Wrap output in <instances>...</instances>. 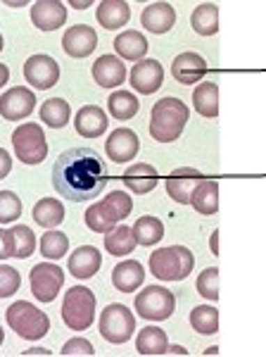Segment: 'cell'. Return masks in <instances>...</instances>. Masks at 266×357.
Instances as JSON below:
<instances>
[{"mask_svg":"<svg viewBox=\"0 0 266 357\" xmlns=\"http://www.w3.org/2000/svg\"><path fill=\"white\" fill-rule=\"evenodd\" d=\"M176 310V298L164 286H148L136 296V312L148 321H164Z\"/></svg>","mask_w":266,"mask_h":357,"instance_id":"9c48e42d","label":"cell"},{"mask_svg":"<svg viewBox=\"0 0 266 357\" xmlns=\"http://www.w3.org/2000/svg\"><path fill=\"white\" fill-rule=\"evenodd\" d=\"M141 24L150 33H166L176 24V10L169 3H150L141 13Z\"/></svg>","mask_w":266,"mask_h":357,"instance_id":"ffe728a7","label":"cell"},{"mask_svg":"<svg viewBox=\"0 0 266 357\" xmlns=\"http://www.w3.org/2000/svg\"><path fill=\"white\" fill-rule=\"evenodd\" d=\"M62 48L69 57H88L97 48L95 29L88 24L69 26L65 36H62Z\"/></svg>","mask_w":266,"mask_h":357,"instance_id":"5bb4252c","label":"cell"},{"mask_svg":"<svg viewBox=\"0 0 266 357\" xmlns=\"http://www.w3.org/2000/svg\"><path fill=\"white\" fill-rule=\"evenodd\" d=\"M109 181L105 160L93 148H72L62 153L53 167V186L62 198L86 203L97 198Z\"/></svg>","mask_w":266,"mask_h":357,"instance_id":"6da1fadb","label":"cell"},{"mask_svg":"<svg viewBox=\"0 0 266 357\" xmlns=\"http://www.w3.org/2000/svg\"><path fill=\"white\" fill-rule=\"evenodd\" d=\"M114 50L124 57V60L131 62H141L148 53V38L143 36L141 31H121L117 38H114Z\"/></svg>","mask_w":266,"mask_h":357,"instance_id":"484cf974","label":"cell"},{"mask_svg":"<svg viewBox=\"0 0 266 357\" xmlns=\"http://www.w3.org/2000/svg\"><path fill=\"white\" fill-rule=\"evenodd\" d=\"M93 79L102 89H117L126 79V65L114 55H102L93 65Z\"/></svg>","mask_w":266,"mask_h":357,"instance_id":"44dd1931","label":"cell"},{"mask_svg":"<svg viewBox=\"0 0 266 357\" xmlns=\"http://www.w3.org/2000/svg\"><path fill=\"white\" fill-rule=\"evenodd\" d=\"M190 117L188 105L181 98L166 96L155 102L150 112V136L157 143H171L186 129V122Z\"/></svg>","mask_w":266,"mask_h":357,"instance_id":"7a4b0ae2","label":"cell"},{"mask_svg":"<svg viewBox=\"0 0 266 357\" xmlns=\"http://www.w3.org/2000/svg\"><path fill=\"white\" fill-rule=\"evenodd\" d=\"M5 48V41H3V36H0V50H3Z\"/></svg>","mask_w":266,"mask_h":357,"instance_id":"f5cc1de1","label":"cell"},{"mask_svg":"<svg viewBox=\"0 0 266 357\" xmlns=\"http://www.w3.org/2000/svg\"><path fill=\"white\" fill-rule=\"evenodd\" d=\"M212 250H214V255H219V231L212 234Z\"/></svg>","mask_w":266,"mask_h":357,"instance_id":"c3c4849f","label":"cell"},{"mask_svg":"<svg viewBox=\"0 0 266 357\" xmlns=\"http://www.w3.org/2000/svg\"><path fill=\"white\" fill-rule=\"evenodd\" d=\"M24 79L38 91H48L60 82V65L50 55H31L24 62Z\"/></svg>","mask_w":266,"mask_h":357,"instance_id":"8fae6325","label":"cell"},{"mask_svg":"<svg viewBox=\"0 0 266 357\" xmlns=\"http://www.w3.org/2000/svg\"><path fill=\"white\" fill-rule=\"evenodd\" d=\"M95 17L100 22V26H105L107 31H117L131 20V8L124 0H102L95 10Z\"/></svg>","mask_w":266,"mask_h":357,"instance_id":"603a6c76","label":"cell"},{"mask_svg":"<svg viewBox=\"0 0 266 357\" xmlns=\"http://www.w3.org/2000/svg\"><path fill=\"white\" fill-rule=\"evenodd\" d=\"M33 222L45 229L60 227V224L65 222V205L57 198H40L38 203L33 205Z\"/></svg>","mask_w":266,"mask_h":357,"instance_id":"83f0119b","label":"cell"},{"mask_svg":"<svg viewBox=\"0 0 266 357\" xmlns=\"http://www.w3.org/2000/svg\"><path fill=\"white\" fill-rule=\"evenodd\" d=\"M107 107L114 119L126 122V119H131L138 114V110H141V100H138L131 91H114V93L107 98Z\"/></svg>","mask_w":266,"mask_h":357,"instance_id":"f546056e","label":"cell"},{"mask_svg":"<svg viewBox=\"0 0 266 357\" xmlns=\"http://www.w3.org/2000/svg\"><path fill=\"white\" fill-rule=\"evenodd\" d=\"M141 151V138L136 136V131L126 129V126H119L112 134L107 136L105 141V153L112 162H129Z\"/></svg>","mask_w":266,"mask_h":357,"instance_id":"4fadbf2b","label":"cell"},{"mask_svg":"<svg viewBox=\"0 0 266 357\" xmlns=\"http://www.w3.org/2000/svg\"><path fill=\"white\" fill-rule=\"evenodd\" d=\"M13 146L19 162L24 165H40L48 155V141H45L43 129L33 122L17 126L13 131Z\"/></svg>","mask_w":266,"mask_h":357,"instance_id":"52a82bcc","label":"cell"},{"mask_svg":"<svg viewBox=\"0 0 266 357\" xmlns=\"http://www.w3.org/2000/svg\"><path fill=\"white\" fill-rule=\"evenodd\" d=\"M74 126L84 138H97L107 131V114L97 105H86L77 112Z\"/></svg>","mask_w":266,"mask_h":357,"instance_id":"cb8c5ba5","label":"cell"},{"mask_svg":"<svg viewBox=\"0 0 266 357\" xmlns=\"http://www.w3.org/2000/svg\"><path fill=\"white\" fill-rule=\"evenodd\" d=\"M133 210V198L124 191H112L105 200L91 205L86 210V227L95 234H107L114 229V224L126 220Z\"/></svg>","mask_w":266,"mask_h":357,"instance_id":"3957f363","label":"cell"},{"mask_svg":"<svg viewBox=\"0 0 266 357\" xmlns=\"http://www.w3.org/2000/svg\"><path fill=\"white\" fill-rule=\"evenodd\" d=\"M72 8H77V10H86V8H91V0H86V3H79V0H72Z\"/></svg>","mask_w":266,"mask_h":357,"instance_id":"681fc988","label":"cell"},{"mask_svg":"<svg viewBox=\"0 0 266 357\" xmlns=\"http://www.w3.org/2000/svg\"><path fill=\"white\" fill-rule=\"evenodd\" d=\"M198 293L207 301H219V269L217 267H207L205 272L198 276Z\"/></svg>","mask_w":266,"mask_h":357,"instance_id":"f35d334b","label":"cell"},{"mask_svg":"<svg viewBox=\"0 0 266 357\" xmlns=\"http://www.w3.org/2000/svg\"><path fill=\"white\" fill-rule=\"evenodd\" d=\"M193 107L202 117H217L219 114V86L214 82L200 84L193 91Z\"/></svg>","mask_w":266,"mask_h":357,"instance_id":"1f68e13d","label":"cell"},{"mask_svg":"<svg viewBox=\"0 0 266 357\" xmlns=\"http://www.w3.org/2000/svg\"><path fill=\"white\" fill-rule=\"evenodd\" d=\"M69 117H72V107H69V102L62 100V98H48V100L40 105V119H43L50 129H62V126H67Z\"/></svg>","mask_w":266,"mask_h":357,"instance_id":"d6a6232c","label":"cell"},{"mask_svg":"<svg viewBox=\"0 0 266 357\" xmlns=\"http://www.w3.org/2000/svg\"><path fill=\"white\" fill-rule=\"evenodd\" d=\"M166 353H169V355H188V350L181 348V345H169V348H166Z\"/></svg>","mask_w":266,"mask_h":357,"instance_id":"bcb514c9","label":"cell"},{"mask_svg":"<svg viewBox=\"0 0 266 357\" xmlns=\"http://www.w3.org/2000/svg\"><path fill=\"white\" fill-rule=\"evenodd\" d=\"M24 355H26V357H29V355H50V350H45V348H31V350H26Z\"/></svg>","mask_w":266,"mask_h":357,"instance_id":"7dc6e473","label":"cell"},{"mask_svg":"<svg viewBox=\"0 0 266 357\" xmlns=\"http://www.w3.org/2000/svg\"><path fill=\"white\" fill-rule=\"evenodd\" d=\"M217 353H219L217 345H214V348H207V350H205V355H217Z\"/></svg>","mask_w":266,"mask_h":357,"instance_id":"f907efd6","label":"cell"},{"mask_svg":"<svg viewBox=\"0 0 266 357\" xmlns=\"http://www.w3.org/2000/svg\"><path fill=\"white\" fill-rule=\"evenodd\" d=\"M166 348H169V341H166L164 329H159V326H146L136 338V350L141 355L157 357V355H164Z\"/></svg>","mask_w":266,"mask_h":357,"instance_id":"4316f807","label":"cell"},{"mask_svg":"<svg viewBox=\"0 0 266 357\" xmlns=\"http://www.w3.org/2000/svg\"><path fill=\"white\" fill-rule=\"evenodd\" d=\"M69 250V238L62 231H48L40 236V255L48 260H60Z\"/></svg>","mask_w":266,"mask_h":357,"instance_id":"8d00e7d4","label":"cell"},{"mask_svg":"<svg viewBox=\"0 0 266 357\" xmlns=\"http://www.w3.org/2000/svg\"><path fill=\"white\" fill-rule=\"evenodd\" d=\"M60 355L65 357H74V355H95V348L91 345V341H86V338H72V341H67L62 345Z\"/></svg>","mask_w":266,"mask_h":357,"instance_id":"b9f144b4","label":"cell"},{"mask_svg":"<svg viewBox=\"0 0 266 357\" xmlns=\"http://www.w3.org/2000/svg\"><path fill=\"white\" fill-rule=\"evenodd\" d=\"M190 26L200 36H214L219 31V8L214 3H202L190 17Z\"/></svg>","mask_w":266,"mask_h":357,"instance_id":"4dcf8cb0","label":"cell"},{"mask_svg":"<svg viewBox=\"0 0 266 357\" xmlns=\"http://www.w3.org/2000/svg\"><path fill=\"white\" fill-rule=\"evenodd\" d=\"M3 341H5V331H3V326H0V345H3Z\"/></svg>","mask_w":266,"mask_h":357,"instance_id":"816d5d0a","label":"cell"},{"mask_svg":"<svg viewBox=\"0 0 266 357\" xmlns=\"http://www.w3.org/2000/svg\"><path fill=\"white\" fill-rule=\"evenodd\" d=\"M143 281H146V272L138 260H124L112 269V284L119 293H136Z\"/></svg>","mask_w":266,"mask_h":357,"instance_id":"7402d4cb","label":"cell"},{"mask_svg":"<svg viewBox=\"0 0 266 357\" xmlns=\"http://www.w3.org/2000/svg\"><path fill=\"white\" fill-rule=\"evenodd\" d=\"M136 331V317L126 305L112 303L100 312V333L107 343H126Z\"/></svg>","mask_w":266,"mask_h":357,"instance_id":"ba28073f","label":"cell"},{"mask_svg":"<svg viewBox=\"0 0 266 357\" xmlns=\"http://www.w3.org/2000/svg\"><path fill=\"white\" fill-rule=\"evenodd\" d=\"M8 257H15V236L13 231L0 229V260H8Z\"/></svg>","mask_w":266,"mask_h":357,"instance_id":"7bdbcfd3","label":"cell"},{"mask_svg":"<svg viewBox=\"0 0 266 357\" xmlns=\"http://www.w3.org/2000/svg\"><path fill=\"white\" fill-rule=\"evenodd\" d=\"M10 231L15 236V257L26 260L29 255H33V250H36V236H33L31 229L26 224H17Z\"/></svg>","mask_w":266,"mask_h":357,"instance_id":"74e56055","label":"cell"},{"mask_svg":"<svg viewBox=\"0 0 266 357\" xmlns=\"http://www.w3.org/2000/svg\"><path fill=\"white\" fill-rule=\"evenodd\" d=\"M8 79H10V69L5 67V65H0V89L8 84Z\"/></svg>","mask_w":266,"mask_h":357,"instance_id":"f6af8a7d","label":"cell"},{"mask_svg":"<svg viewBox=\"0 0 266 357\" xmlns=\"http://www.w3.org/2000/svg\"><path fill=\"white\" fill-rule=\"evenodd\" d=\"M13 172V158L5 148H0V178H5Z\"/></svg>","mask_w":266,"mask_h":357,"instance_id":"ee69618b","label":"cell"},{"mask_svg":"<svg viewBox=\"0 0 266 357\" xmlns=\"http://www.w3.org/2000/svg\"><path fill=\"white\" fill-rule=\"evenodd\" d=\"M133 238L138 245H157L164 238V224L157 217H141L133 224Z\"/></svg>","mask_w":266,"mask_h":357,"instance_id":"836d02e7","label":"cell"},{"mask_svg":"<svg viewBox=\"0 0 266 357\" xmlns=\"http://www.w3.org/2000/svg\"><path fill=\"white\" fill-rule=\"evenodd\" d=\"M102 267V255L95 245H81L69 255V274L74 279H91Z\"/></svg>","mask_w":266,"mask_h":357,"instance_id":"d6986e66","label":"cell"},{"mask_svg":"<svg viewBox=\"0 0 266 357\" xmlns=\"http://www.w3.org/2000/svg\"><path fill=\"white\" fill-rule=\"evenodd\" d=\"M190 205L200 212V215H214L219 210V183L210 181V178H202L198 188L193 191V200Z\"/></svg>","mask_w":266,"mask_h":357,"instance_id":"f1b7e54d","label":"cell"},{"mask_svg":"<svg viewBox=\"0 0 266 357\" xmlns=\"http://www.w3.org/2000/svg\"><path fill=\"white\" fill-rule=\"evenodd\" d=\"M124 183L133 193H141V195L150 193L157 186V169L146 162L131 165V167H126V172H124Z\"/></svg>","mask_w":266,"mask_h":357,"instance_id":"d4e9b609","label":"cell"},{"mask_svg":"<svg viewBox=\"0 0 266 357\" xmlns=\"http://www.w3.org/2000/svg\"><path fill=\"white\" fill-rule=\"evenodd\" d=\"M202 181V174L193 167H181V169L171 172V176L166 178V191L176 203L190 205L193 200V191L198 188V183Z\"/></svg>","mask_w":266,"mask_h":357,"instance_id":"2e32d148","label":"cell"},{"mask_svg":"<svg viewBox=\"0 0 266 357\" xmlns=\"http://www.w3.org/2000/svg\"><path fill=\"white\" fill-rule=\"evenodd\" d=\"M65 286V272L53 262H40L31 269V293L38 303H53Z\"/></svg>","mask_w":266,"mask_h":357,"instance_id":"30bf717a","label":"cell"},{"mask_svg":"<svg viewBox=\"0 0 266 357\" xmlns=\"http://www.w3.org/2000/svg\"><path fill=\"white\" fill-rule=\"evenodd\" d=\"M33 110H36V96H33L31 89L15 86V89L5 91V93L0 96V114H3L8 122L26 119Z\"/></svg>","mask_w":266,"mask_h":357,"instance_id":"7c38bea8","label":"cell"},{"mask_svg":"<svg viewBox=\"0 0 266 357\" xmlns=\"http://www.w3.org/2000/svg\"><path fill=\"white\" fill-rule=\"evenodd\" d=\"M195 257L186 245L159 248L150 255V272L159 281H183L193 272Z\"/></svg>","mask_w":266,"mask_h":357,"instance_id":"277c9868","label":"cell"},{"mask_svg":"<svg viewBox=\"0 0 266 357\" xmlns=\"http://www.w3.org/2000/svg\"><path fill=\"white\" fill-rule=\"evenodd\" d=\"M136 245L138 243H136V238H133V229L124 227V224L117 229H112V231H107V236H105V248H107L109 255H114V257L131 255Z\"/></svg>","mask_w":266,"mask_h":357,"instance_id":"e575fe53","label":"cell"},{"mask_svg":"<svg viewBox=\"0 0 266 357\" xmlns=\"http://www.w3.org/2000/svg\"><path fill=\"white\" fill-rule=\"evenodd\" d=\"M5 317H8L10 329H13L19 338H26V341H38V338H43L45 333L50 331L48 314L40 312L36 305H31L26 301L10 305Z\"/></svg>","mask_w":266,"mask_h":357,"instance_id":"5b68a950","label":"cell"},{"mask_svg":"<svg viewBox=\"0 0 266 357\" xmlns=\"http://www.w3.org/2000/svg\"><path fill=\"white\" fill-rule=\"evenodd\" d=\"M62 319L72 331H86L95 321V293L86 286H74L62 301Z\"/></svg>","mask_w":266,"mask_h":357,"instance_id":"8992f818","label":"cell"},{"mask_svg":"<svg viewBox=\"0 0 266 357\" xmlns=\"http://www.w3.org/2000/svg\"><path fill=\"white\" fill-rule=\"evenodd\" d=\"M207 74V62L205 57L198 53H181L173 57L171 62V77L176 79L178 84L190 86V84H198L205 79Z\"/></svg>","mask_w":266,"mask_h":357,"instance_id":"e0dca14e","label":"cell"},{"mask_svg":"<svg viewBox=\"0 0 266 357\" xmlns=\"http://www.w3.org/2000/svg\"><path fill=\"white\" fill-rule=\"evenodd\" d=\"M190 326L202 336H212L219 331V310L210 307V305H198L190 312Z\"/></svg>","mask_w":266,"mask_h":357,"instance_id":"d590c367","label":"cell"},{"mask_svg":"<svg viewBox=\"0 0 266 357\" xmlns=\"http://www.w3.org/2000/svg\"><path fill=\"white\" fill-rule=\"evenodd\" d=\"M22 276L15 267L10 264H0V298H10L19 291Z\"/></svg>","mask_w":266,"mask_h":357,"instance_id":"60d3db41","label":"cell"},{"mask_svg":"<svg viewBox=\"0 0 266 357\" xmlns=\"http://www.w3.org/2000/svg\"><path fill=\"white\" fill-rule=\"evenodd\" d=\"M22 217V200L13 191H0V224H13Z\"/></svg>","mask_w":266,"mask_h":357,"instance_id":"ab89813d","label":"cell"},{"mask_svg":"<svg viewBox=\"0 0 266 357\" xmlns=\"http://www.w3.org/2000/svg\"><path fill=\"white\" fill-rule=\"evenodd\" d=\"M31 22L40 31H55L67 22V8L60 0H38L31 5Z\"/></svg>","mask_w":266,"mask_h":357,"instance_id":"ac0fdd59","label":"cell"},{"mask_svg":"<svg viewBox=\"0 0 266 357\" xmlns=\"http://www.w3.org/2000/svg\"><path fill=\"white\" fill-rule=\"evenodd\" d=\"M131 86L143 96H150L159 91L162 82H164V67L157 60H141L131 69Z\"/></svg>","mask_w":266,"mask_h":357,"instance_id":"9a60e30c","label":"cell"}]
</instances>
